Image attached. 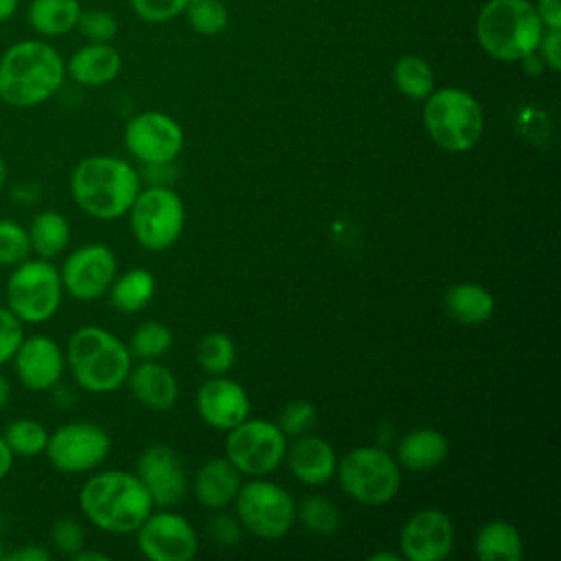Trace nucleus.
I'll return each mask as SVG.
<instances>
[{
  "label": "nucleus",
  "instance_id": "obj_1",
  "mask_svg": "<svg viewBox=\"0 0 561 561\" xmlns=\"http://www.w3.org/2000/svg\"><path fill=\"white\" fill-rule=\"evenodd\" d=\"M66 79L59 50L42 39H20L0 55V101L26 110L53 99Z\"/></svg>",
  "mask_w": 561,
  "mask_h": 561
},
{
  "label": "nucleus",
  "instance_id": "obj_2",
  "mask_svg": "<svg viewBox=\"0 0 561 561\" xmlns=\"http://www.w3.org/2000/svg\"><path fill=\"white\" fill-rule=\"evenodd\" d=\"M79 506L92 526L112 535H129L149 517L153 500L136 473L112 469L85 480Z\"/></svg>",
  "mask_w": 561,
  "mask_h": 561
},
{
  "label": "nucleus",
  "instance_id": "obj_3",
  "mask_svg": "<svg viewBox=\"0 0 561 561\" xmlns=\"http://www.w3.org/2000/svg\"><path fill=\"white\" fill-rule=\"evenodd\" d=\"M140 191L138 171L114 156L83 158L70 175V193L75 204L94 219L123 217Z\"/></svg>",
  "mask_w": 561,
  "mask_h": 561
},
{
  "label": "nucleus",
  "instance_id": "obj_4",
  "mask_svg": "<svg viewBox=\"0 0 561 561\" xmlns=\"http://www.w3.org/2000/svg\"><path fill=\"white\" fill-rule=\"evenodd\" d=\"M66 364L75 381L94 394L118 390L131 370L129 348L107 329L79 327L66 346Z\"/></svg>",
  "mask_w": 561,
  "mask_h": 561
},
{
  "label": "nucleus",
  "instance_id": "obj_5",
  "mask_svg": "<svg viewBox=\"0 0 561 561\" xmlns=\"http://www.w3.org/2000/svg\"><path fill=\"white\" fill-rule=\"evenodd\" d=\"M543 24L526 0H491L482 7L476 35L480 46L500 61L530 57L541 39Z\"/></svg>",
  "mask_w": 561,
  "mask_h": 561
},
{
  "label": "nucleus",
  "instance_id": "obj_6",
  "mask_svg": "<svg viewBox=\"0 0 561 561\" xmlns=\"http://www.w3.org/2000/svg\"><path fill=\"white\" fill-rule=\"evenodd\" d=\"M423 121L430 138L445 151L454 153L476 147L484 127L480 103L458 88L432 92L423 110Z\"/></svg>",
  "mask_w": 561,
  "mask_h": 561
},
{
  "label": "nucleus",
  "instance_id": "obj_7",
  "mask_svg": "<svg viewBox=\"0 0 561 561\" xmlns=\"http://www.w3.org/2000/svg\"><path fill=\"white\" fill-rule=\"evenodd\" d=\"M64 296V285L59 270L46 259H26L13 265L4 283L7 307L24 324H44L48 322Z\"/></svg>",
  "mask_w": 561,
  "mask_h": 561
},
{
  "label": "nucleus",
  "instance_id": "obj_8",
  "mask_svg": "<svg viewBox=\"0 0 561 561\" xmlns=\"http://www.w3.org/2000/svg\"><path fill=\"white\" fill-rule=\"evenodd\" d=\"M335 469L344 493L359 504L381 506L390 502L399 491V467L394 458L381 447L351 449Z\"/></svg>",
  "mask_w": 561,
  "mask_h": 561
},
{
  "label": "nucleus",
  "instance_id": "obj_9",
  "mask_svg": "<svg viewBox=\"0 0 561 561\" xmlns=\"http://www.w3.org/2000/svg\"><path fill=\"white\" fill-rule=\"evenodd\" d=\"M127 213L136 241L147 250H167L182 234L184 204L169 186L153 184L138 191Z\"/></svg>",
  "mask_w": 561,
  "mask_h": 561
},
{
  "label": "nucleus",
  "instance_id": "obj_10",
  "mask_svg": "<svg viewBox=\"0 0 561 561\" xmlns=\"http://www.w3.org/2000/svg\"><path fill=\"white\" fill-rule=\"evenodd\" d=\"M228 432L226 456L239 469V473L259 478L272 473L283 462L287 438L276 423L245 419Z\"/></svg>",
  "mask_w": 561,
  "mask_h": 561
},
{
  "label": "nucleus",
  "instance_id": "obj_11",
  "mask_svg": "<svg viewBox=\"0 0 561 561\" xmlns=\"http://www.w3.org/2000/svg\"><path fill=\"white\" fill-rule=\"evenodd\" d=\"M234 500L241 524L256 537L278 539L294 526L296 504L291 495L274 482L252 480L239 486Z\"/></svg>",
  "mask_w": 561,
  "mask_h": 561
},
{
  "label": "nucleus",
  "instance_id": "obj_12",
  "mask_svg": "<svg viewBox=\"0 0 561 561\" xmlns=\"http://www.w3.org/2000/svg\"><path fill=\"white\" fill-rule=\"evenodd\" d=\"M44 451L57 471L85 473L99 467L110 454V434L96 423H66L48 434Z\"/></svg>",
  "mask_w": 561,
  "mask_h": 561
},
{
  "label": "nucleus",
  "instance_id": "obj_13",
  "mask_svg": "<svg viewBox=\"0 0 561 561\" xmlns=\"http://www.w3.org/2000/svg\"><path fill=\"white\" fill-rule=\"evenodd\" d=\"M59 276L72 298L96 300L116 278V256L105 243H85L66 256Z\"/></svg>",
  "mask_w": 561,
  "mask_h": 561
},
{
  "label": "nucleus",
  "instance_id": "obj_14",
  "mask_svg": "<svg viewBox=\"0 0 561 561\" xmlns=\"http://www.w3.org/2000/svg\"><path fill=\"white\" fill-rule=\"evenodd\" d=\"M125 145L145 164L173 162L184 145L182 127L162 112H142L125 127Z\"/></svg>",
  "mask_w": 561,
  "mask_h": 561
},
{
  "label": "nucleus",
  "instance_id": "obj_15",
  "mask_svg": "<svg viewBox=\"0 0 561 561\" xmlns=\"http://www.w3.org/2000/svg\"><path fill=\"white\" fill-rule=\"evenodd\" d=\"M136 533L140 552L151 561H188L197 554V535L178 513H149Z\"/></svg>",
  "mask_w": 561,
  "mask_h": 561
},
{
  "label": "nucleus",
  "instance_id": "obj_16",
  "mask_svg": "<svg viewBox=\"0 0 561 561\" xmlns=\"http://www.w3.org/2000/svg\"><path fill=\"white\" fill-rule=\"evenodd\" d=\"M399 546L410 561H440L454 548V524L438 508H421L403 524Z\"/></svg>",
  "mask_w": 561,
  "mask_h": 561
},
{
  "label": "nucleus",
  "instance_id": "obj_17",
  "mask_svg": "<svg viewBox=\"0 0 561 561\" xmlns=\"http://www.w3.org/2000/svg\"><path fill=\"white\" fill-rule=\"evenodd\" d=\"M11 362L18 381L33 392H46L55 388L66 368L64 351L48 335L24 337Z\"/></svg>",
  "mask_w": 561,
  "mask_h": 561
},
{
  "label": "nucleus",
  "instance_id": "obj_18",
  "mask_svg": "<svg viewBox=\"0 0 561 561\" xmlns=\"http://www.w3.org/2000/svg\"><path fill=\"white\" fill-rule=\"evenodd\" d=\"M136 476L149 491L153 504L171 506L186 495V473L178 454L167 445L147 447L136 462Z\"/></svg>",
  "mask_w": 561,
  "mask_h": 561
},
{
  "label": "nucleus",
  "instance_id": "obj_19",
  "mask_svg": "<svg viewBox=\"0 0 561 561\" xmlns=\"http://www.w3.org/2000/svg\"><path fill=\"white\" fill-rule=\"evenodd\" d=\"M197 412L215 430H232L250 414L245 390L221 375L202 383L197 392Z\"/></svg>",
  "mask_w": 561,
  "mask_h": 561
},
{
  "label": "nucleus",
  "instance_id": "obj_20",
  "mask_svg": "<svg viewBox=\"0 0 561 561\" xmlns=\"http://www.w3.org/2000/svg\"><path fill=\"white\" fill-rule=\"evenodd\" d=\"M121 55L107 42H90L72 53L66 64V75H70L79 85L99 88L116 79L121 72Z\"/></svg>",
  "mask_w": 561,
  "mask_h": 561
},
{
  "label": "nucleus",
  "instance_id": "obj_21",
  "mask_svg": "<svg viewBox=\"0 0 561 561\" xmlns=\"http://www.w3.org/2000/svg\"><path fill=\"white\" fill-rule=\"evenodd\" d=\"M291 473L311 486L324 484L333 478L337 460L333 447L318 436H302L298 438L289 451H285Z\"/></svg>",
  "mask_w": 561,
  "mask_h": 561
},
{
  "label": "nucleus",
  "instance_id": "obj_22",
  "mask_svg": "<svg viewBox=\"0 0 561 561\" xmlns=\"http://www.w3.org/2000/svg\"><path fill=\"white\" fill-rule=\"evenodd\" d=\"M127 379L131 394L151 410H169L178 401V379L162 364L145 359V364L129 370Z\"/></svg>",
  "mask_w": 561,
  "mask_h": 561
},
{
  "label": "nucleus",
  "instance_id": "obj_23",
  "mask_svg": "<svg viewBox=\"0 0 561 561\" xmlns=\"http://www.w3.org/2000/svg\"><path fill=\"white\" fill-rule=\"evenodd\" d=\"M241 486V473L228 458H210L195 476V497L206 508H224L234 500Z\"/></svg>",
  "mask_w": 561,
  "mask_h": 561
},
{
  "label": "nucleus",
  "instance_id": "obj_24",
  "mask_svg": "<svg viewBox=\"0 0 561 561\" xmlns=\"http://www.w3.org/2000/svg\"><path fill=\"white\" fill-rule=\"evenodd\" d=\"M447 438L432 427H421L403 436L397 447L399 462L412 471H427L447 458Z\"/></svg>",
  "mask_w": 561,
  "mask_h": 561
},
{
  "label": "nucleus",
  "instance_id": "obj_25",
  "mask_svg": "<svg viewBox=\"0 0 561 561\" xmlns=\"http://www.w3.org/2000/svg\"><path fill=\"white\" fill-rule=\"evenodd\" d=\"M81 7L77 0H31L26 20L44 37H59L77 26Z\"/></svg>",
  "mask_w": 561,
  "mask_h": 561
},
{
  "label": "nucleus",
  "instance_id": "obj_26",
  "mask_svg": "<svg viewBox=\"0 0 561 561\" xmlns=\"http://www.w3.org/2000/svg\"><path fill=\"white\" fill-rule=\"evenodd\" d=\"M447 313L460 324H480L491 318L495 300L491 291L473 283H458L445 294Z\"/></svg>",
  "mask_w": 561,
  "mask_h": 561
},
{
  "label": "nucleus",
  "instance_id": "obj_27",
  "mask_svg": "<svg viewBox=\"0 0 561 561\" xmlns=\"http://www.w3.org/2000/svg\"><path fill=\"white\" fill-rule=\"evenodd\" d=\"M522 552V537L506 519H491L476 535V554L482 561H519Z\"/></svg>",
  "mask_w": 561,
  "mask_h": 561
},
{
  "label": "nucleus",
  "instance_id": "obj_28",
  "mask_svg": "<svg viewBox=\"0 0 561 561\" xmlns=\"http://www.w3.org/2000/svg\"><path fill=\"white\" fill-rule=\"evenodd\" d=\"M26 232H28L31 250L39 259H46V261L59 256L66 250L68 241H70V224L57 210L37 213L31 219Z\"/></svg>",
  "mask_w": 561,
  "mask_h": 561
},
{
  "label": "nucleus",
  "instance_id": "obj_29",
  "mask_svg": "<svg viewBox=\"0 0 561 561\" xmlns=\"http://www.w3.org/2000/svg\"><path fill=\"white\" fill-rule=\"evenodd\" d=\"M156 291V278L147 270H129L110 285L112 305L123 313H136L149 305Z\"/></svg>",
  "mask_w": 561,
  "mask_h": 561
},
{
  "label": "nucleus",
  "instance_id": "obj_30",
  "mask_svg": "<svg viewBox=\"0 0 561 561\" xmlns=\"http://www.w3.org/2000/svg\"><path fill=\"white\" fill-rule=\"evenodd\" d=\"M392 79L397 90L414 101L427 99L434 92V72L430 64L416 55H405L394 64Z\"/></svg>",
  "mask_w": 561,
  "mask_h": 561
},
{
  "label": "nucleus",
  "instance_id": "obj_31",
  "mask_svg": "<svg viewBox=\"0 0 561 561\" xmlns=\"http://www.w3.org/2000/svg\"><path fill=\"white\" fill-rule=\"evenodd\" d=\"M2 438L7 440L13 456L20 458H35L46 449L48 432L35 419H13L7 427Z\"/></svg>",
  "mask_w": 561,
  "mask_h": 561
},
{
  "label": "nucleus",
  "instance_id": "obj_32",
  "mask_svg": "<svg viewBox=\"0 0 561 561\" xmlns=\"http://www.w3.org/2000/svg\"><path fill=\"white\" fill-rule=\"evenodd\" d=\"M197 364L208 375H224L234 364V344L224 333H208L197 344Z\"/></svg>",
  "mask_w": 561,
  "mask_h": 561
},
{
  "label": "nucleus",
  "instance_id": "obj_33",
  "mask_svg": "<svg viewBox=\"0 0 561 561\" xmlns=\"http://www.w3.org/2000/svg\"><path fill=\"white\" fill-rule=\"evenodd\" d=\"M298 517L305 524L307 530L318 533V535H331L340 528L342 515L337 511V506L322 497V495H309L302 500L300 508H298Z\"/></svg>",
  "mask_w": 561,
  "mask_h": 561
},
{
  "label": "nucleus",
  "instance_id": "obj_34",
  "mask_svg": "<svg viewBox=\"0 0 561 561\" xmlns=\"http://www.w3.org/2000/svg\"><path fill=\"white\" fill-rule=\"evenodd\" d=\"M173 342L171 331L160 322L140 324L129 340V355L138 359H158Z\"/></svg>",
  "mask_w": 561,
  "mask_h": 561
},
{
  "label": "nucleus",
  "instance_id": "obj_35",
  "mask_svg": "<svg viewBox=\"0 0 561 561\" xmlns=\"http://www.w3.org/2000/svg\"><path fill=\"white\" fill-rule=\"evenodd\" d=\"M184 13L193 31L202 35H217L228 24V9L221 0H188Z\"/></svg>",
  "mask_w": 561,
  "mask_h": 561
},
{
  "label": "nucleus",
  "instance_id": "obj_36",
  "mask_svg": "<svg viewBox=\"0 0 561 561\" xmlns=\"http://www.w3.org/2000/svg\"><path fill=\"white\" fill-rule=\"evenodd\" d=\"M31 254L28 232L15 219H0V267H13Z\"/></svg>",
  "mask_w": 561,
  "mask_h": 561
},
{
  "label": "nucleus",
  "instance_id": "obj_37",
  "mask_svg": "<svg viewBox=\"0 0 561 561\" xmlns=\"http://www.w3.org/2000/svg\"><path fill=\"white\" fill-rule=\"evenodd\" d=\"M75 28H79V33L88 42H110L116 35L118 24L107 11L88 9V11L79 13V20H77Z\"/></svg>",
  "mask_w": 561,
  "mask_h": 561
},
{
  "label": "nucleus",
  "instance_id": "obj_38",
  "mask_svg": "<svg viewBox=\"0 0 561 561\" xmlns=\"http://www.w3.org/2000/svg\"><path fill=\"white\" fill-rule=\"evenodd\" d=\"M24 340V322L4 305L0 307V366L11 362Z\"/></svg>",
  "mask_w": 561,
  "mask_h": 561
},
{
  "label": "nucleus",
  "instance_id": "obj_39",
  "mask_svg": "<svg viewBox=\"0 0 561 561\" xmlns=\"http://www.w3.org/2000/svg\"><path fill=\"white\" fill-rule=\"evenodd\" d=\"M50 539L55 548L64 554H77L85 546V533L83 526L72 517H61L50 528Z\"/></svg>",
  "mask_w": 561,
  "mask_h": 561
},
{
  "label": "nucleus",
  "instance_id": "obj_40",
  "mask_svg": "<svg viewBox=\"0 0 561 561\" xmlns=\"http://www.w3.org/2000/svg\"><path fill=\"white\" fill-rule=\"evenodd\" d=\"M313 421H316V408L309 401H291L280 412L276 425L283 430V434L298 436L305 430H309Z\"/></svg>",
  "mask_w": 561,
  "mask_h": 561
},
{
  "label": "nucleus",
  "instance_id": "obj_41",
  "mask_svg": "<svg viewBox=\"0 0 561 561\" xmlns=\"http://www.w3.org/2000/svg\"><path fill=\"white\" fill-rule=\"evenodd\" d=\"M134 11L149 22H164L182 13L188 0H129Z\"/></svg>",
  "mask_w": 561,
  "mask_h": 561
},
{
  "label": "nucleus",
  "instance_id": "obj_42",
  "mask_svg": "<svg viewBox=\"0 0 561 561\" xmlns=\"http://www.w3.org/2000/svg\"><path fill=\"white\" fill-rule=\"evenodd\" d=\"M537 48L541 50L543 64L557 72L561 68V28H548L541 33Z\"/></svg>",
  "mask_w": 561,
  "mask_h": 561
},
{
  "label": "nucleus",
  "instance_id": "obj_43",
  "mask_svg": "<svg viewBox=\"0 0 561 561\" xmlns=\"http://www.w3.org/2000/svg\"><path fill=\"white\" fill-rule=\"evenodd\" d=\"M210 533L213 537L221 543V546H234L239 541V524L232 519V517H226V515H219L213 519V526H210Z\"/></svg>",
  "mask_w": 561,
  "mask_h": 561
},
{
  "label": "nucleus",
  "instance_id": "obj_44",
  "mask_svg": "<svg viewBox=\"0 0 561 561\" xmlns=\"http://www.w3.org/2000/svg\"><path fill=\"white\" fill-rule=\"evenodd\" d=\"M535 9L546 28H561V0H539Z\"/></svg>",
  "mask_w": 561,
  "mask_h": 561
},
{
  "label": "nucleus",
  "instance_id": "obj_45",
  "mask_svg": "<svg viewBox=\"0 0 561 561\" xmlns=\"http://www.w3.org/2000/svg\"><path fill=\"white\" fill-rule=\"evenodd\" d=\"M4 557H7V561H50V552L37 543L15 548L13 552H9Z\"/></svg>",
  "mask_w": 561,
  "mask_h": 561
},
{
  "label": "nucleus",
  "instance_id": "obj_46",
  "mask_svg": "<svg viewBox=\"0 0 561 561\" xmlns=\"http://www.w3.org/2000/svg\"><path fill=\"white\" fill-rule=\"evenodd\" d=\"M13 451L9 449V445H7V440L2 438V434H0V480H4L7 476H9V471H11V467H13Z\"/></svg>",
  "mask_w": 561,
  "mask_h": 561
},
{
  "label": "nucleus",
  "instance_id": "obj_47",
  "mask_svg": "<svg viewBox=\"0 0 561 561\" xmlns=\"http://www.w3.org/2000/svg\"><path fill=\"white\" fill-rule=\"evenodd\" d=\"M20 0H0V22L11 20L18 13Z\"/></svg>",
  "mask_w": 561,
  "mask_h": 561
},
{
  "label": "nucleus",
  "instance_id": "obj_48",
  "mask_svg": "<svg viewBox=\"0 0 561 561\" xmlns=\"http://www.w3.org/2000/svg\"><path fill=\"white\" fill-rule=\"evenodd\" d=\"M9 399H11V383H9L7 375L0 370V410L7 408Z\"/></svg>",
  "mask_w": 561,
  "mask_h": 561
},
{
  "label": "nucleus",
  "instance_id": "obj_49",
  "mask_svg": "<svg viewBox=\"0 0 561 561\" xmlns=\"http://www.w3.org/2000/svg\"><path fill=\"white\" fill-rule=\"evenodd\" d=\"M72 559H75V561H107L110 557L103 554V552H90V550L85 552V550L81 548L77 554H72Z\"/></svg>",
  "mask_w": 561,
  "mask_h": 561
},
{
  "label": "nucleus",
  "instance_id": "obj_50",
  "mask_svg": "<svg viewBox=\"0 0 561 561\" xmlns=\"http://www.w3.org/2000/svg\"><path fill=\"white\" fill-rule=\"evenodd\" d=\"M401 554L397 552H375L368 557V561H399Z\"/></svg>",
  "mask_w": 561,
  "mask_h": 561
},
{
  "label": "nucleus",
  "instance_id": "obj_51",
  "mask_svg": "<svg viewBox=\"0 0 561 561\" xmlns=\"http://www.w3.org/2000/svg\"><path fill=\"white\" fill-rule=\"evenodd\" d=\"M7 175H9V169H7L4 158L0 156V191H2V188H4V184H7Z\"/></svg>",
  "mask_w": 561,
  "mask_h": 561
},
{
  "label": "nucleus",
  "instance_id": "obj_52",
  "mask_svg": "<svg viewBox=\"0 0 561 561\" xmlns=\"http://www.w3.org/2000/svg\"><path fill=\"white\" fill-rule=\"evenodd\" d=\"M0 559H4V546H2V539H0Z\"/></svg>",
  "mask_w": 561,
  "mask_h": 561
}]
</instances>
